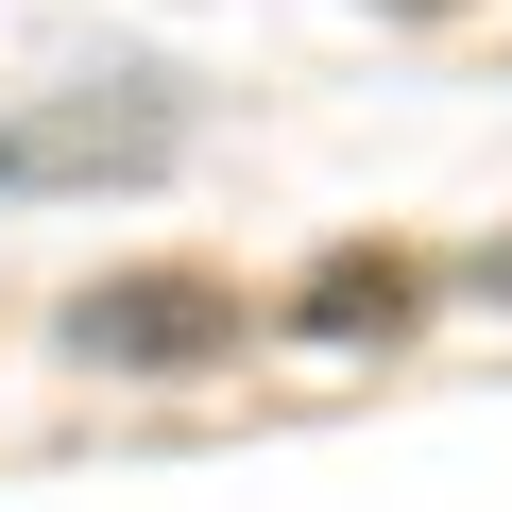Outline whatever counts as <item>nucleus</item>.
<instances>
[{"label":"nucleus","instance_id":"obj_1","mask_svg":"<svg viewBox=\"0 0 512 512\" xmlns=\"http://www.w3.org/2000/svg\"><path fill=\"white\" fill-rule=\"evenodd\" d=\"M171 86H86V103H35V120H0V205L18 188H154L171 171Z\"/></svg>","mask_w":512,"mask_h":512},{"label":"nucleus","instance_id":"obj_2","mask_svg":"<svg viewBox=\"0 0 512 512\" xmlns=\"http://www.w3.org/2000/svg\"><path fill=\"white\" fill-rule=\"evenodd\" d=\"M69 342L103 376H205V359H239V291L222 274H103V291H69Z\"/></svg>","mask_w":512,"mask_h":512},{"label":"nucleus","instance_id":"obj_4","mask_svg":"<svg viewBox=\"0 0 512 512\" xmlns=\"http://www.w3.org/2000/svg\"><path fill=\"white\" fill-rule=\"evenodd\" d=\"M376 18H461V0H376Z\"/></svg>","mask_w":512,"mask_h":512},{"label":"nucleus","instance_id":"obj_5","mask_svg":"<svg viewBox=\"0 0 512 512\" xmlns=\"http://www.w3.org/2000/svg\"><path fill=\"white\" fill-rule=\"evenodd\" d=\"M495 291H512V239H495Z\"/></svg>","mask_w":512,"mask_h":512},{"label":"nucleus","instance_id":"obj_3","mask_svg":"<svg viewBox=\"0 0 512 512\" xmlns=\"http://www.w3.org/2000/svg\"><path fill=\"white\" fill-rule=\"evenodd\" d=\"M410 256H376V239H342V256H308V291H291V325L308 342H410Z\"/></svg>","mask_w":512,"mask_h":512}]
</instances>
